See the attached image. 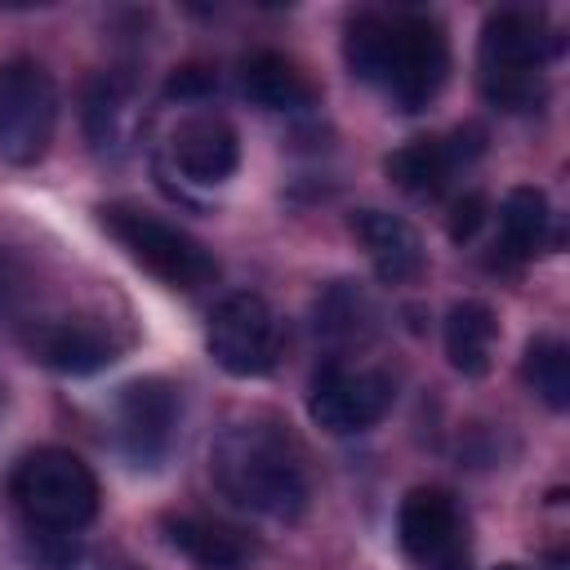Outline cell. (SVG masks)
Instances as JSON below:
<instances>
[{
    "mask_svg": "<svg viewBox=\"0 0 570 570\" xmlns=\"http://www.w3.org/2000/svg\"><path fill=\"white\" fill-rule=\"evenodd\" d=\"M343 58L356 80L374 85L392 107L423 111L450 71V40L432 13L365 9L347 22Z\"/></svg>",
    "mask_w": 570,
    "mask_h": 570,
    "instance_id": "1",
    "label": "cell"
},
{
    "mask_svg": "<svg viewBox=\"0 0 570 570\" xmlns=\"http://www.w3.org/2000/svg\"><path fill=\"white\" fill-rule=\"evenodd\" d=\"M209 476L227 503L267 521L307 508V468L294 436L272 419H236L209 445Z\"/></svg>",
    "mask_w": 570,
    "mask_h": 570,
    "instance_id": "2",
    "label": "cell"
},
{
    "mask_svg": "<svg viewBox=\"0 0 570 570\" xmlns=\"http://www.w3.org/2000/svg\"><path fill=\"white\" fill-rule=\"evenodd\" d=\"M557 36L539 9H494L481 27V89L503 111H534L543 102V62Z\"/></svg>",
    "mask_w": 570,
    "mask_h": 570,
    "instance_id": "3",
    "label": "cell"
},
{
    "mask_svg": "<svg viewBox=\"0 0 570 570\" xmlns=\"http://www.w3.org/2000/svg\"><path fill=\"white\" fill-rule=\"evenodd\" d=\"M9 499L36 530L71 534L94 521L98 481L80 454L45 445V450H31L18 459V468L9 476Z\"/></svg>",
    "mask_w": 570,
    "mask_h": 570,
    "instance_id": "4",
    "label": "cell"
},
{
    "mask_svg": "<svg viewBox=\"0 0 570 570\" xmlns=\"http://www.w3.org/2000/svg\"><path fill=\"white\" fill-rule=\"evenodd\" d=\"M102 227L142 272H151L174 289H200L218 276L214 254L196 236H187L178 223H165L142 205H102Z\"/></svg>",
    "mask_w": 570,
    "mask_h": 570,
    "instance_id": "5",
    "label": "cell"
},
{
    "mask_svg": "<svg viewBox=\"0 0 570 570\" xmlns=\"http://www.w3.org/2000/svg\"><path fill=\"white\" fill-rule=\"evenodd\" d=\"M205 347L232 379H263L281 361V321L258 294H227L205 330Z\"/></svg>",
    "mask_w": 570,
    "mask_h": 570,
    "instance_id": "6",
    "label": "cell"
},
{
    "mask_svg": "<svg viewBox=\"0 0 570 570\" xmlns=\"http://www.w3.org/2000/svg\"><path fill=\"white\" fill-rule=\"evenodd\" d=\"M58 125V94L45 67L4 62L0 67V160L31 165L49 151Z\"/></svg>",
    "mask_w": 570,
    "mask_h": 570,
    "instance_id": "7",
    "label": "cell"
},
{
    "mask_svg": "<svg viewBox=\"0 0 570 570\" xmlns=\"http://www.w3.org/2000/svg\"><path fill=\"white\" fill-rule=\"evenodd\" d=\"M392 379L383 370H356L343 361H325L312 374L307 387V414L316 428L334 432V436H352L374 428L387 410H392Z\"/></svg>",
    "mask_w": 570,
    "mask_h": 570,
    "instance_id": "8",
    "label": "cell"
},
{
    "mask_svg": "<svg viewBox=\"0 0 570 570\" xmlns=\"http://www.w3.org/2000/svg\"><path fill=\"white\" fill-rule=\"evenodd\" d=\"M396 534H401L405 557L423 570H472L463 508L454 503V494L436 485H419L401 499Z\"/></svg>",
    "mask_w": 570,
    "mask_h": 570,
    "instance_id": "9",
    "label": "cell"
},
{
    "mask_svg": "<svg viewBox=\"0 0 570 570\" xmlns=\"http://www.w3.org/2000/svg\"><path fill=\"white\" fill-rule=\"evenodd\" d=\"M183 396L169 379H134L116 401V441L134 468H160L174 450Z\"/></svg>",
    "mask_w": 570,
    "mask_h": 570,
    "instance_id": "10",
    "label": "cell"
},
{
    "mask_svg": "<svg viewBox=\"0 0 570 570\" xmlns=\"http://www.w3.org/2000/svg\"><path fill=\"white\" fill-rule=\"evenodd\" d=\"M481 129H454L441 138H414L387 156V174L410 196H441L459 169H468L481 156Z\"/></svg>",
    "mask_w": 570,
    "mask_h": 570,
    "instance_id": "11",
    "label": "cell"
},
{
    "mask_svg": "<svg viewBox=\"0 0 570 570\" xmlns=\"http://www.w3.org/2000/svg\"><path fill=\"white\" fill-rule=\"evenodd\" d=\"M169 156L191 183H227L240 160L236 129L223 116H187L169 134Z\"/></svg>",
    "mask_w": 570,
    "mask_h": 570,
    "instance_id": "12",
    "label": "cell"
},
{
    "mask_svg": "<svg viewBox=\"0 0 570 570\" xmlns=\"http://www.w3.org/2000/svg\"><path fill=\"white\" fill-rule=\"evenodd\" d=\"M31 356L62 374H94L116 361V338L98 321H45L27 338Z\"/></svg>",
    "mask_w": 570,
    "mask_h": 570,
    "instance_id": "13",
    "label": "cell"
},
{
    "mask_svg": "<svg viewBox=\"0 0 570 570\" xmlns=\"http://www.w3.org/2000/svg\"><path fill=\"white\" fill-rule=\"evenodd\" d=\"M352 232L356 240L365 245L379 281L387 285H401V281H414L423 272V240L419 232L401 218V214H387V209H356L352 214Z\"/></svg>",
    "mask_w": 570,
    "mask_h": 570,
    "instance_id": "14",
    "label": "cell"
},
{
    "mask_svg": "<svg viewBox=\"0 0 570 570\" xmlns=\"http://www.w3.org/2000/svg\"><path fill=\"white\" fill-rule=\"evenodd\" d=\"M160 530H165L169 548L183 552L196 570H249V561H254V548L223 521L178 512V517H165Z\"/></svg>",
    "mask_w": 570,
    "mask_h": 570,
    "instance_id": "15",
    "label": "cell"
},
{
    "mask_svg": "<svg viewBox=\"0 0 570 570\" xmlns=\"http://www.w3.org/2000/svg\"><path fill=\"white\" fill-rule=\"evenodd\" d=\"M240 94L263 111H303L316 102L312 80L285 53L272 49H258L240 62Z\"/></svg>",
    "mask_w": 570,
    "mask_h": 570,
    "instance_id": "16",
    "label": "cell"
},
{
    "mask_svg": "<svg viewBox=\"0 0 570 570\" xmlns=\"http://www.w3.org/2000/svg\"><path fill=\"white\" fill-rule=\"evenodd\" d=\"M494 343H499V321L485 303L463 298L450 307L445 316V356L463 379H481L494 361Z\"/></svg>",
    "mask_w": 570,
    "mask_h": 570,
    "instance_id": "17",
    "label": "cell"
},
{
    "mask_svg": "<svg viewBox=\"0 0 570 570\" xmlns=\"http://www.w3.org/2000/svg\"><path fill=\"white\" fill-rule=\"evenodd\" d=\"M552 240V205L539 187H512L499 209V245L508 258H534Z\"/></svg>",
    "mask_w": 570,
    "mask_h": 570,
    "instance_id": "18",
    "label": "cell"
},
{
    "mask_svg": "<svg viewBox=\"0 0 570 570\" xmlns=\"http://www.w3.org/2000/svg\"><path fill=\"white\" fill-rule=\"evenodd\" d=\"M129 120H134V102L129 89L120 80H98L85 98V125L98 151H120L129 142Z\"/></svg>",
    "mask_w": 570,
    "mask_h": 570,
    "instance_id": "19",
    "label": "cell"
},
{
    "mask_svg": "<svg viewBox=\"0 0 570 570\" xmlns=\"http://www.w3.org/2000/svg\"><path fill=\"white\" fill-rule=\"evenodd\" d=\"M521 374L525 383L552 405V410H566L570 405V347L552 334L534 338L521 356Z\"/></svg>",
    "mask_w": 570,
    "mask_h": 570,
    "instance_id": "20",
    "label": "cell"
},
{
    "mask_svg": "<svg viewBox=\"0 0 570 570\" xmlns=\"http://www.w3.org/2000/svg\"><path fill=\"white\" fill-rule=\"evenodd\" d=\"M481 223H485V196L468 191L463 200H454V214H450V236H454L459 245H463V240H472Z\"/></svg>",
    "mask_w": 570,
    "mask_h": 570,
    "instance_id": "21",
    "label": "cell"
},
{
    "mask_svg": "<svg viewBox=\"0 0 570 570\" xmlns=\"http://www.w3.org/2000/svg\"><path fill=\"white\" fill-rule=\"evenodd\" d=\"M22 294H27L22 267H18L9 254H0V316H13L18 303H22Z\"/></svg>",
    "mask_w": 570,
    "mask_h": 570,
    "instance_id": "22",
    "label": "cell"
},
{
    "mask_svg": "<svg viewBox=\"0 0 570 570\" xmlns=\"http://www.w3.org/2000/svg\"><path fill=\"white\" fill-rule=\"evenodd\" d=\"M196 89H209V71H200V67H187L183 76L169 80V94H196Z\"/></svg>",
    "mask_w": 570,
    "mask_h": 570,
    "instance_id": "23",
    "label": "cell"
},
{
    "mask_svg": "<svg viewBox=\"0 0 570 570\" xmlns=\"http://www.w3.org/2000/svg\"><path fill=\"white\" fill-rule=\"evenodd\" d=\"M494 570H525V566H512V561H508V566H494Z\"/></svg>",
    "mask_w": 570,
    "mask_h": 570,
    "instance_id": "24",
    "label": "cell"
}]
</instances>
